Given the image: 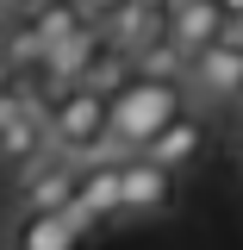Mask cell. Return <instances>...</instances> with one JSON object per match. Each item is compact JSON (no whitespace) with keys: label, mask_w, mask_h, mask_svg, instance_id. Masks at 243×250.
I'll return each mask as SVG.
<instances>
[{"label":"cell","mask_w":243,"mask_h":250,"mask_svg":"<svg viewBox=\"0 0 243 250\" xmlns=\"http://www.w3.org/2000/svg\"><path fill=\"white\" fill-rule=\"evenodd\" d=\"M237 38H243V13H237Z\"/></svg>","instance_id":"cell-16"},{"label":"cell","mask_w":243,"mask_h":250,"mask_svg":"<svg viewBox=\"0 0 243 250\" xmlns=\"http://www.w3.org/2000/svg\"><path fill=\"white\" fill-rule=\"evenodd\" d=\"M75 188H81V163H69V156H44L37 169H25L19 182H13V213L31 219V213H69L75 207Z\"/></svg>","instance_id":"cell-4"},{"label":"cell","mask_w":243,"mask_h":250,"mask_svg":"<svg viewBox=\"0 0 243 250\" xmlns=\"http://www.w3.org/2000/svg\"><path fill=\"white\" fill-rule=\"evenodd\" d=\"M224 13H231L224 0H162V31L175 38L181 57H200L206 44L231 38V19Z\"/></svg>","instance_id":"cell-6"},{"label":"cell","mask_w":243,"mask_h":250,"mask_svg":"<svg viewBox=\"0 0 243 250\" xmlns=\"http://www.w3.org/2000/svg\"><path fill=\"white\" fill-rule=\"evenodd\" d=\"M187 88H193V100L200 106H237L243 100V38L231 31V38H218V44H206L200 57H187Z\"/></svg>","instance_id":"cell-3"},{"label":"cell","mask_w":243,"mask_h":250,"mask_svg":"<svg viewBox=\"0 0 243 250\" xmlns=\"http://www.w3.org/2000/svg\"><path fill=\"white\" fill-rule=\"evenodd\" d=\"M106 31H112V44H119L125 57L137 62V57L156 44V38H162V0H131V6H125V13H119Z\"/></svg>","instance_id":"cell-11"},{"label":"cell","mask_w":243,"mask_h":250,"mask_svg":"<svg viewBox=\"0 0 243 250\" xmlns=\"http://www.w3.org/2000/svg\"><path fill=\"white\" fill-rule=\"evenodd\" d=\"M6 82H13V75H6V69H0V88H6Z\"/></svg>","instance_id":"cell-15"},{"label":"cell","mask_w":243,"mask_h":250,"mask_svg":"<svg viewBox=\"0 0 243 250\" xmlns=\"http://www.w3.org/2000/svg\"><path fill=\"white\" fill-rule=\"evenodd\" d=\"M81 225L69 213H31L13 225V238H6V250H81Z\"/></svg>","instance_id":"cell-9"},{"label":"cell","mask_w":243,"mask_h":250,"mask_svg":"<svg viewBox=\"0 0 243 250\" xmlns=\"http://www.w3.org/2000/svg\"><path fill=\"white\" fill-rule=\"evenodd\" d=\"M181 200V175L162 169L150 156H125V175H119V219H162L175 213Z\"/></svg>","instance_id":"cell-5"},{"label":"cell","mask_w":243,"mask_h":250,"mask_svg":"<svg viewBox=\"0 0 243 250\" xmlns=\"http://www.w3.org/2000/svg\"><path fill=\"white\" fill-rule=\"evenodd\" d=\"M181 113H187V100L175 82H156V75L131 69L112 88V156H144Z\"/></svg>","instance_id":"cell-1"},{"label":"cell","mask_w":243,"mask_h":250,"mask_svg":"<svg viewBox=\"0 0 243 250\" xmlns=\"http://www.w3.org/2000/svg\"><path fill=\"white\" fill-rule=\"evenodd\" d=\"M44 0H0V25H13V19H31Z\"/></svg>","instance_id":"cell-14"},{"label":"cell","mask_w":243,"mask_h":250,"mask_svg":"<svg viewBox=\"0 0 243 250\" xmlns=\"http://www.w3.org/2000/svg\"><path fill=\"white\" fill-rule=\"evenodd\" d=\"M25 25L37 31V44H44V57H56V50L69 44V38H81V31H88V13H81L75 0H44V6L31 13Z\"/></svg>","instance_id":"cell-12"},{"label":"cell","mask_w":243,"mask_h":250,"mask_svg":"<svg viewBox=\"0 0 243 250\" xmlns=\"http://www.w3.org/2000/svg\"><path fill=\"white\" fill-rule=\"evenodd\" d=\"M50 150L69 163H100L112 156V94L106 88H62L50 106Z\"/></svg>","instance_id":"cell-2"},{"label":"cell","mask_w":243,"mask_h":250,"mask_svg":"<svg viewBox=\"0 0 243 250\" xmlns=\"http://www.w3.org/2000/svg\"><path fill=\"white\" fill-rule=\"evenodd\" d=\"M75 6L88 13V25H112V19H119V13L131 6V0H75Z\"/></svg>","instance_id":"cell-13"},{"label":"cell","mask_w":243,"mask_h":250,"mask_svg":"<svg viewBox=\"0 0 243 250\" xmlns=\"http://www.w3.org/2000/svg\"><path fill=\"white\" fill-rule=\"evenodd\" d=\"M50 156V119L37 113V106H25L19 119L0 131V169H13V182L25 175V169H37Z\"/></svg>","instance_id":"cell-8"},{"label":"cell","mask_w":243,"mask_h":250,"mask_svg":"<svg viewBox=\"0 0 243 250\" xmlns=\"http://www.w3.org/2000/svg\"><path fill=\"white\" fill-rule=\"evenodd\" d=\"M200 150H206V119H200V113H181V119L168 125V131H162L144 156L181 175V169H193V163H200Z\"/></svg>","instance_id":"cell-10"},{"label":"cell","mask_w":243,"mask_h":250,"mask_svg":"<svg viewBox=\"0 0 243 250\" xmlns=\"http://www.w3.org/2000/svg\"><path fill=\"white\" fill-rule=\"evenodd\" d=\"M119 175H125V156H100V163H81V188H75V207L69 219L93 231L106 219H119Z\"/></svg>","instance_id":"cell-7"}]
</instances>
